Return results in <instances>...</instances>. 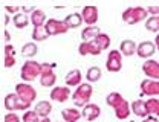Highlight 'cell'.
<instances>
[{"instance_id":"cell-1","label":"cell","mask_w":159,"mask_h":122,"mask_svg":"<svg viewBox=\"0 0 159 122\" xmlns=\"http://www.w3.org/2000/svg\"><path fill=\"white\" fill-rule=\"evenodd\" d=\"M144 72L150 78H159V63H156V61H147L144 64Z\"/></svg>"},{"instance_id":"cell-2","label":"cell","mask_w":159,"mask_h":122,"mask_svg":"<svg viewBox=\"0 0 159 122\" xmlns=\"http://www.w3.org/2000/svg\"><path fill=\"white\" fill-rule=\"evenodd\" d=\"M138 54L141 57H150V55H153V54H155V44L150 43V41L141 43L138 47Z\"/></svg>"},{"instance_id":"cell-3","label":"cell","mask_w":159,"mask_h":122,"mask_svg":"<svg viewBox=\"0 0 159 122\" xmlns=\"http://www.w3.org/2000/svg\"><path fill=\"white\" fill-rule=\"evenodd\" d=\"M142 89L148 95H159V81H144Z\"/></svg>"},{"instance_id":"cell-4","label":"cell","mask_w":159,"mask_h":122,"mask_svg":"<svg viewBox=\"0 0 159 122\" xmlns=\"http://www.w3.org/2000/svg\"><path fill=\"white\" fill-rule=\"evenodd\" d=\"M83 115L86 116L87 121H93L97 116H99V107H97V105H87L83 110Z\"/></svg>"},{"instance_id":"cell-5","label":"cell","mask_w":159,"mask_h":122,"mask_svg":"<svg viewBox=\"0 0 159 122\" xmlns=\"http://www.w3.org/2000/svg\"><path fill=\"white\" fill-rule=\"evenodd\" d=\"M133 110H135V113L136 115H139V116H147V104L142 101H138L133 104Z\"/></svg>"},{"instance_id":"cell-6","label":"cell","mask_w":159,"mask_h":122,"mask_svg":"<svg viewBox=\"0 0 159 122\" xmlns=\"http://www.w3.org/2000/svg\"><path fill=\"white\" fill-rule=\"evenodd\" d=\"M147 111L159 116V99H150L147 102Z\"/></svg>"},{"instance_id":"cell-7","label":"cell","mask_w":159,"mask_h":122,"mask_svg":"<svg viewBox=\"0 0 159 122\" xmlns=\"http://www.w3.org/2000/svg\"><path fill=\"white\" fill-rule=\"evenodd\" d=\"M145 26H147V29H150V31H159V17L158 15H155V17H152L150 20H147L145 23Z\"/></svg>"},{"instance_id":"cell-8","label":"cell","mask_w":159,"mask_h":122,"mask_svg":"<svg viewBox=\"0 0 159 122\" xmlns=\"http://www.w3.org/2000/svg\"><path fill=\"white\" fill-rule=\"evenodd\" d=\"M121 47H122V50H124L125 55H132L135 52V43L133 41H124L121 44Z\"/></svg>"},{"instance_id":"cell-9","label":"cell","mask_w":159,"mask_h":122,"mask_svg":"<svg viewBox=\"0 0 159 122\" xmlns=\"http://www.w3.org/2000/svg\"><path fill=\"white\" fill-rule=\"evenodd\" d=\"M99 76H101V70H99L98 67H92L89 70V73H87V80L89 81H97Z\"/></svg>"},{"instance_id":"cell-10","label":"cell","mask_w":159,"mask_h":122,"mask_svg":"<svg viewBox=\"0 0 159 122\" xmlns=\"http://www.w3.org/2000/svg\"><path fill=\"white\" fill-rule=\"evenodd\" d=\"M66 23L69 24V26H74V28H77L81 24V19H80V15H69L67 19H66Z\"/></svg>"},{"instance_id":"cell-11","label":"cell","mask_w":159,"mask_h":122,"mask_svg":"<svg viewBox=\"0 0 159 122\" xmlns=\"http://www.w3.org/2000/svg\"><path fill=\"white\" fill-rule=\"evenodd\" d=\"M14 23H16L17 28H25V26L28 24V19H26L23 14H19V15L14 17Z\"/></svg>"},{"instance_id":"cell-12","label":"cell","mask_w":159,"mask_h":122,"mask_svg":"<svg viewBox=\"0 0 159 122\" xmlns=\"http://www.w3.org/2000/svg\"><path fill=\"white\" fill-rule=\"evenodd\" d=\"M148 12L153 14V15H158L159 14V6H150V8H148Z\"/></svg>"},{"instance_id":"cell-13","label":"cell","mask_w":159,"mask_h":122,"mask_svg":"<svg viewBox=\"0 0 159 122\" xmlns=\"http://www.w3.org/2000/svg\"><path fill=\"white\" fill-rule=\"evenodd\" d=\"M142 122H159V121L155 118V116H147V118H145V121H142Z\"/></svg>"},{"instance_id":"cell-14","label":"cell","mask_w":159,"mask_h":122,"mask_svg":"<svg viewBox=\"0 0 159 122\" xmlns=\"http://www.w3.org/2000/svg\"><path fill=\"white\" fill-rule=\"evenodd\" d=\"M156 46H158V47H159V35H158V37H156Z\"/></svg>"}]
</instances>
